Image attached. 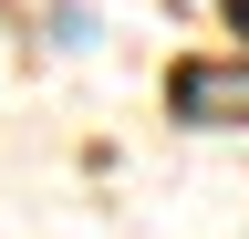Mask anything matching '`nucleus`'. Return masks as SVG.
Instances as JSON below:
<instances>
[{
  "instance_id": "nucleus-1",
  "label": "nucleus",
  "mask_w": 249,
  "mask_h": 239,
  "mask_svg": "<svg viewBox=\"0 0 249 239\" xmlns=\"http://www.w3.org/2000/svg\"><path fill=\"white\" fill-rule=\"evenodd\" d=\"M42 21H52V42H62V52H93V0H52Z\"/></svg>"
}]
</instances>
